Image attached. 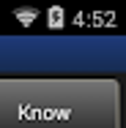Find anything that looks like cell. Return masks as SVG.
<instances>
[{"instance_id":"obj_1","label":"cell","mask_w":126,"mask_h":128,"mask_svg":"<svg viewBox=\"0 0 126 128\" xmlns=\"http://www.w3.org/2000/svg\"><path fill=\"white\" fill-rule=\"evenodd\" d=\"M0 128H121L112 79H0Z\"/></svg>"}]
</instances>
